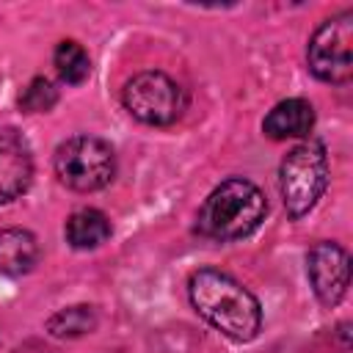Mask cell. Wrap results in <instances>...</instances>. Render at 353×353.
Here are the masks:
<instances>
[{
	"label": "cell",
	"instance_id": "1",
	"mask_svg": "<svg viewBox=\"0 0 353 353\" xmlns=\"http://www.w3.org/2000/svg\"><path fill=\"white\" fill-rule=\"evenodd\" d=\"M188 292L193 309L221 334L237 342H248L256 336L262 325L259 301L229 273H221L215 268H201L190 276Z\"/></svg>",
	"mask_w": 353,
	"mask_h": 353
},
{
	"label": "cell",
	"instance_id": "2",
	"mask_svg": "<svg viewBox=\"0 0 353 353\" xmlns=\"http://www.w3.org/2000/svg\"><path fill=\"white\" fill-rule=\"evenodd\" d=\"M268 212L262 190L248 179L221 182L199 210V232L212 240H243L248 237Z\"/></svg>",
	"mask_w": 353,
	"mask_h": 353
},
{
	"label": "cell",
	"instance_id": "3",
	"mask_svg": "<svg viewBox=\"0 0 353 353\" xmlns=\"http://www.w3.org/2000/svg\"><path fill=\"white\" fill-rule=\"evenodd\" d=\"M328 185V157L320 141H303L287 152L279 168V188L290 218H303Z\"/></svg>",
	"mask_w": 353,
	"mask_h": 353
},
{
	"label": "cell",
	"instance_id": "4",
	"mask_svg": "<svg viewBox=\"0 0 353 353\" xmlns=\"http://www.w3.org/2000/svg\"><path fill=\"white\" fill-rule=\"evenodd\" d=\"M55 174L72 190H99L116 174V154L102 138L74 135L55 149Z\"/></svg>",
	"mask_w": 353,
	"mask_h": 353
},
{
	"label": "cell",
	"instance_id": "5",
	"mask_svg": "<svg viewBox=\"0 0 353 353\" xmlns=\"http://www.w3.org/2000/svg\"><path fill=\"white\" fill-rule=\"evenodd\" d=\"M124 108L143 124L165 127L174 124L188 105V97L176 80L163 72H141L124 83L121 91Z\"/></svg>",
	"mask_w": 353,
	"mask_h": 353
},
{
	"label": "cell",
	"instance_id": "6",
	"mask_svg": "<svg viewBox=\"0 0 353 353\" xmlns=\"http://www.w3.org/2000/svg\"><path fill=\"white\" fill-rule=\"evenodd\" d=\"M306 61L323 83H347L353 77V11H342L314 30Z\"/></svg>",
	"mask_w": 353,
	"mask_h": 353
},
{
	"label": "cell",
	"instance_id": "7",
	"mask_svg": "<svg viewBox=\"0 0 353 353\" xmlns=\"http://www.w3.org/2000/svg\"><path fill=\"white\" fill-rule=\"evenodd\" d=\"M306 270L314 295L323 306H336L350 281V256L336 243H317L306 256Z\"/></svg>",
	"mask_w": 353,
	"mask_h": 353
},
{
	"label": "cell",
	"instance_id": "8",
	"mask_svg": "<svg viewBox=\"0 0 353 353\" xmlns=\"http://www.w3.org/2000/svg\"><path fill=\"white\" fill-rule=\"evenodd\" d=\"M30 179L33 157L25 138L11 127H0V204L22 196Z\"/></svg>",
	"mask_w": 353,
	"mask_h": 353
},
{
	"label": "cell",
	"instance_id": "9",
	"mask_svg": "<svg viewBox=\"0 0 353 353\" xmlns=\"http://www.w3.org/2000/svg\"><path fill=\"white\" fill-rule=\"evenodd\" d=\"M314 127V108L306 99H281L273 105V110L265 116L262 130L273 141H287V138H303Z\"/></svg>",
	"mask_w": 353,
	"mask_h": 353
},
{
	"label": "cell",
	"instance_id": "10",
	"mask_svg": "<svg viewBox=\"0 0 353 353\" xmlns=\"http://www.w3.org/2000/svg\"><path fill=\"white\" fill-rule=\"evenodd\" d=\"M39 262V243L28 229H0V270L22 276Z\"/></svg>",
	"mask_w": 353,
	"mask_h": 353
},
{
	"label": "cell",
	"instance_id": "11",
	"mask_svg": "<svg viewBox=\"0 0 353 353\" xmlns=\"http://www.w3.org/2000/svg\"><path fill=\"white\" fill-rule=\"evenodd\" d=\"M110 237V221L99 210H77L66 221V243L72 248H97Z\"/></svg>",
	"mask_w": 353,
	"mask_h": 353
},
{
	"label": "cell",
	"instance_id": "12",
	"mask_svg": "<svg viewBox=\"0 0 353 353\" xmlns=\"http://www.w3.org/2000/svg\"><path fill=\"white\" fill-rule=\"evenodd\" d=\"M94 328H97V312L94 306H85V303L61 309L47 320V331L58 339H74V336L91 334Z\"/></svg>",
	"mask_w": 353,
	"mask_h": 353
},
{
	"label": "cell",
	"instance_id": "13",
	"mask_svg": "<svg viewBox=\"0 0 353 353\" xmlns=\"http://www.w3.org/2000/svg\"><path fill=\"white\" fill-rule=\"evenodd\" d=\"M55 72L61 74L63 83H72V85H80L88 74H91V61H88V52L77 44V41H61L55 47Z\"/></svg>",
	"mask_w": 353,
	"mask_h": 353
},
{
	"label": "cell",
	"instance_id": "14",
	"mask_svg": "<svg viewBox=\"0 0 353 353\" xmlns=\"http://www.w3.org/2000/svg\"><path fill=\"white\" fill-rule=\"evenodd\" d=\"M58 102V91L47 77H36L28 83V88L19 94V108L28 113H47Z\"/></svg>",
	"mask_w": 353,
	"mask_h": 353
}]
</instances>
